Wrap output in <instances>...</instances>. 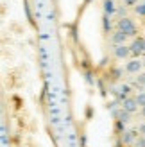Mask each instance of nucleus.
<instances>
[{
    "label": "nucleus",
    "instance_id": "1",
    "mask_svg": "<svg viewBox=\"0 0 145 147\" xmlns=\"http://www.w3.org/2000/svg\"><path fill=\"white\" fill-rule=\"evenodd\" d=\"M117 29L122 31V32H126L127 36H134L136 34V25H134V22L129 16H122L118 20V24H117Z\"/></svg>",
    "mask_w": 145,
    "mask_h": 147
},
{
    "label": "nucleus",
    "instance_id": "2",
    "mask_svg": "<svg viewBox=\"0 0 145 147\" xmlns=\"http://www.w3.org/2000/svg\"><path fill=\"white\" fill-rule=\"evenodd\" d=\"M113 54L117 59H127L131 56V47L127 45H113Z\"/></svg>",
    "mask_w": 145,
    "mask_h": 147
},
{
    "label": "nucleus",
    "instance_id": "3",
    "mask_svg": "<svg viewBox=\"0 0 145 147\" xmlns=\"http://www.w3.org/2000/svg\"><path fill=\"white\" fill-rule=\"evenodd\" d=\"M138 102H136V99L134 97H127V99H124V100H122V109H126V111L127 113H136V111H138Z\"/></svg>",
    "mask_w": 145,
    "mask_h": 147
},
{
    "label": "nucleus",
    "instance_id": "4",
    "mask_svg": "<svg viewBox=\"0 0 145 147\" xmlns=\"http://www.w3.org/2000/svg\"><path fill=\"white\" fill-rule=\"evenodd\" d=\"M142 68H143V61H140L138 57H134V59L127 61V65H126V72H127V74H140Z\"/></svg>",
    "mask_w": 145,
    "mask_h": 147
},
{
    "label": "nucleus",
    "instance_id": "5",
    "mask_svg": "<svg viewBox=\"0 0 145 147\" xmlns=\"http://www.w3.org/2000/svg\"><path fill=\"white\" fill-rule=\"evenodd\" d=\"M127 38H129V36L126 32H122V31H118V29H117V31L111 34V43H113V45H126Z\"/></svg>",
    "mask_w": 145,
    "mask_h": 147
},
{
    "label": "nucleus",
    "instance_id": "6",
    "mask_svg": "<svg viewBox=\"0 0 145 147\" xmlns=\"http://www.w3.org/2000/svg\"><path fill=\"white\" fill-rule=\"evenodd\" d=\"M143 41H145V38H134V41L131 43V54L134 57H138L143 52Z\"/></svg>",
    "mask_w": 145,
    "mask_h": 147
},
{
    "label": "nucleus",
    "instance_id": "7",
    "mask_svg": "<svg viewBox=\"0 0 145 147\" xmlns=\"http://www.w3.org/2000/svg\"><path fill=\"white\" fill-rule=\"evenodd\" d=\"M136 138H138L136 131H124V133H122V144L124 145H134Z\"/></svg>",
    "mask_w": 145,
    "mask_h": 147
},
{
    "label": "nucleus",
    "instance_id": "8",
    "mask_svg": "<svg viewBox=\"0 0 145 147\" xmlns=\"http://www.w3.org/2000/svg\"><path fill=\"white\" fill-rule=\"evenodd\" d=\"M115 115H117V117H118V120H120V122H124V124H127L129 120H131V113H127L126 109H120V111H117Z\"/></svg>",
    "mask_w": 145,
    "mask_h": 147
},
{
    "label": "nucleus",
    "instance_id": "9",
    "mask_svg": "<svg viewBox=\"0 0 145 147\" xmlns=\"http://www.w3.org/2000/svg\"><path fill=\"white\" fill-rule=\"evenodd\" d=\"M104 13L106 14H113L115 13V2L113 0H104Z\"/></svg>",
    "mask_w": 145,
    "mask_h": 147
},
{
    "label": "nucleus",
    "instance_id": "10",
    "mask_svg": "<svg viewBox=\"0 0 145 147\" xmlns=\"http://www.w3.org/2000/svg\"><path fill=\"white\" fill-rule=\"evenodd\" d=\"M134 99H136V102H138L140 108H145V92H140Z\"/></svg>",
    "mask_w": 145,
    "mask_h": 147
},
{
    "label": "nucleus",
    "instance_id": "11",
    "mask_svg": "<svg viewBox=\"0 0 145 147\" xmlns=\"http://www.w3.org/2000/svg\"><path fill=\"white\" fill-rule=\"evenodd\" d=\"M134 13L138 14V16H145V4H138L134 7Z\"/></svg>",
    "mask_w": 145,
    "mask_h": 147
},
{
    "label": "nucleus",
    "instance_id": "12",
    "mask_svg": "<svg viewBox=\"0 0 145 147\" xmlns=\"http://www.w3.org/2000/svg\"><path fill=\"white\" fill-rule=\"evenodd\" d=\"M75 138H77V136H75L74 133H68V135H66V140H68V147H75Z\"/></svg>",
    "mask_w": 145,
    "mask_h": 147
},
{
    "label": "nucleus",
    "instance_id": "13",
    "mask_svg": "<svg viewBox=\"0 0 145 147\" xmlns=\"http://www.w3.org/2000/svg\"><path fill=\"white\" fill-rule=\"evenodd\" d=\"M136 84H138V86H145V72L138 74V77H136Z\"/></svg>",
    "mask_w": 145,
    "mask_h": 147
},
{
    "label": "nucleus",
    "instance_id": "14",
    "mask_svg": "<svg viewBox=\"0 0 145 147\" xmlns=\"http://www.w3.org/2000/svg\"><path fill=\"white\" fill-rule=\"evenodd\" d=\"M134 147H145V136H143V135H140L138 138H136Z\"/></svg>",
    "mask_w": 145,
    "mask_h": 147
},
{
    "label": "nucleus",
    "instance_id": "15",
    "mask_svg": "<svg viewBox=\"0 0 145 147\" xmlns=\"http://www.w3.org/2000/svg\"><path fill=\"white\" fill-rule=\"evenodd\" d=\"M120 74H122V70L115 68V70H111V77H113V79H118V77H120Z\"/></svg>",
    "mask_w": 145,
    "mask_h": 147
},
{
    "label": "nucleus",
    "instance_id": "16",
    "mask_svg": "<svg viewBox=\"0 0 145 147\" xmlns=\"http://www.w3.org/2000/svg\"><path fill=\"white\" fill-rule=\"evenodd\" d=\"M50 115H52V117H59V108H50Z\"/></svg>",
    "mask_w": 145,
    "mask_h": 147
},
{
    "label": "nucleus",
    "instance_id": "17",
    "mask_svg": "<svg viewBox=\"0 0 145 147\" xmlns=\"http://www.w3.org/2000/svg\"><path fill=\"white\" fill-rule=\"evenodd\" d=\"M43 7H45V2H43V0H40V2H36V11L43 9Z\"/></svg>",
    "mask_w": 145,
    "mask_h": 147
},
{
    "label": "nucleus",
    "instance_id": "18",
    "mask_svg": "<svg viewBox=\"0 0 145 147\" xmlns=\"http://www.w3.org/2000/svg\"><path fill=\"white\" fill-rule=\"evenodd\" d=\"M59 120H61V117H50V122H52L54 126H56V124H59Z\"/></svg>",
    "mask_w": 145,
    "mask_h": 147
},
{
    "label": "nucleus",
    "instance_id": "19",
    "mask_svg": "<svg viewBox=\"0 0 145 147\" xmlns=\"http://www.w3.org/2000/svg\"><path fill=\"white\" fill-rule=\"evenodd\" d=\"M138 133L145 136V124H140V126H138Z\"/></svg>",
    "mask_w": 145,
    "mask_h": 147
},
{
    "label": "nucleus",
    "instance_id": "20",
    "mask_svg": "<svg viewBox=\"0 0 145 147\" xmlns=\"http://www.w3.org/2000/svg\"><path fill=\"white\" fill-rule=\"evenodd\" d=\"M47 20H50V22H52V20H56V13H54V11H52V13H48Z\"/></svg>",
    "mask_w": 145,
    "mask_h": 147
},
{
    "label": "nucleus",
    "instance_id": "21",
    "mask_svg": "<svg viewBox=\"0 0 145 147\" xmlns=\"http://www.w3.org/2000/svg\"><path fill=\"white\" fill-rule=\"evenodd\" d=\"M142 117L145 119V108H142Z\"/></svg>",
    "mask_w": 145,
    "mask_h": 147
},
{
    "label": "nucleus",
    "instance_id": "22",
    "mask_svg": "<svg viewBox=\"0 0 145 147\" xmlns=\"http://www.w3.org/2000/svg\"><path fill=\"white\" fill-rule=\"evenodd\" d=\"M143 52H145V41H143Z\"/></svg>",
    "mask_w": 145,
    "mask_h": 147
},
{
    "label": "nucleus",
    "instance_id": "23",
    "mask_svg": "<svg viewBox=\"0 0 145 147\" xmlns=\"http://www.w3.org/2000/svg\"><path fill=\"white\" fill-rule=\"evenodd\" d=\"M143 68H145V59H143Z\"/></svg>",
    "mask_w": 145,
    "mask_h": 147
},
{
    "label": "nucleus",
    "instance_id": "24",
    "mask_svg": "<svg viewBox=\"0 0 145 147\" xmlns=\"http://www.w3.org/2000/svg\"><path fill=\"white\" fill-rule=\"evenodd\" d=\"M126 2H127V0H126Z\"/></svg>",
    "mask_w": 145,
    "mask_h": 147
}]
</instances>
